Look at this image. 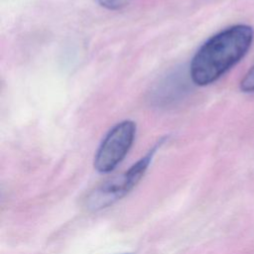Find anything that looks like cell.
I'll use <instances>...</instances> for the list:
<instances>
[{
    "label": "cell",
    "instance_id": "obj_3",
    "mask_svg": "<svg viewBox=\"0 0 254 254\" xmlns=\"http://www.w3.org/2000/svg\"><path fill=\"white\" fill-rule=\"evenodd\" d=\"M136 124L123 120L114 125L102 139L94 156V168L99 173L113 171L126 157L133 145Z\"/></svg>",
    "mask_w": 254,
    "mask_h": 254
},
{
    "label": "cell",
    "instance_id": "obj_4",
    "mask_svg": "<svg viewBox=\"0 0 254 254\" xmlns=\"http://www.w3.org/2000/svg\"><path fill=\"white\" fill-rule=\"evenodd\" d=\"M132 0H96V2L103 8L108 10H120L131 3Z\"/></svg>",
    "mask_w": 254,
    "mask_h": 254
},
{
    "label": "cell",
    "instance_id": "obj_1",
    "mask_svg": "<svg viewBox=\"0 0 254 254\" xmlns=\"http://www.w3.org/2000/svg\"><path fill=\"white\" fill-rule=\"evenodd\" d=\"M253 40V30L247 25H234L204 42L190 64L191 81L198 86L217 80L247 53Z\"/></svg>",
    "mask_w": 254,
    "mask_h": 254
},
{
    "label": "cell",
    "instance_id": "obj_5",
    "mask_svg": "<svg viewBox=\"0 0 254 254\" xmlns=\"http://www.w3.org/2000/svg\"><path fill=\"white\" fill-rule=\"evenodd\" d=\"M240 88L244 92L254 91V66H252L240 82Z\"/></svg>",
    "mask_w": 254,
    "mask_h": 254
},
{
    "label": "cell",
    "instance_id": "obj_6",
    "mask_svg": "<svg viewBox=\"0 0 254 254\" xmlns=\"http://www.w3.org/2000/svg\"><path fill=\"white\" fill-rule=\"evenodd\" d=\"M122 254H129V253H122Z\"/></svg>",
    "mask_w": 254,
    "mask_h": 254
},
{
    "label": "cell",
    "instance_id": "obj_2",
    "mask_svg": "<svg viewBox=\"0 0 254 254\" xmlns=\"http://www.w3.org/2000/svg\"><path fill=\"white\" fill-rule=\"evenodd\" d=\"M157 148L158 145L132 165L125 173L105 182L93 190L86 198L87 208L91 210H100L113 204L127 194L143 178Z\"/></svg>",
    "mask_w": 254,
    "mask_h": 254
}]
</instances>
